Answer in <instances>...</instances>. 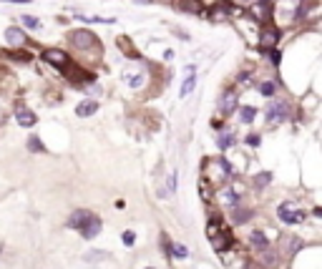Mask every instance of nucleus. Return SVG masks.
I'll use <instances>...</instances> for the list:
<instances>
[{"label": "nucleus", "instance_id": "6e6552de", "mask_svg": "<svg viewBox=\"0 0 322 269\" xmlns=\"http://www.w3.org/2000/svg\"><path fill=\"white\" fill-rule=\"evenodd\" d=\"M234 106H237V93H234V91H227V93H224V98H222V103H219L222 116L232 113V111H234Z\"/></svg>", "mask_w": 322, "mask_h": 269}, {"label": "nucleus", "instance_id": "b1692460", "mask_svg": "<svg viewBox=\"0 0 322 269\" xmlns=\"http://www.w3.org/2000/svg\"><path fill=\"white\" fill-rule=\"evenodd\" d=\"M247 144H249V146H259V136H257V133H249V136H247Z\"/></svg>", "mask_w": 322, "mask_h": 269}, {"label": "nucleus", "instance_id": "0eeeda50", "mask_svg": "<svg viewBox=\"0 0 322 269\" xmlns=\"http://www.w3.org/2000/svg\"><path fill=\"white\" fill-rule=\"evenodd\" d=\"M6 41H8L11 46H23V43H28L23 28H18V26H11V28L6 31Z\"/></svg>", "mask_w": 322, "mask_h": 269}, {"label": "nucleus", "instance_id": "9b49d317", "mask_svg": "<svg viewBox=\"0 0 322 269\" xmlns=\"http://www.w3.org/2000/svg\"><path fill=\"white\" fill-rule=\"evenodd\" d=\"M96 111H98V101H83V103H78V106H76V116H81V118L93 116Z\"/></svg>", "mask_w": 322, "mask_h": 269}, {"label": "nucleus", "instance_id": "9d476101", "mask_svg": "<svg viewBox=\"0 0 322 269\" xmlns=\"http://www.w3.org/2000/svg\"><path fill=\"white\" fill-rule=\"evenodd\" d=\"M259 41H262V48H274V46H277V41H279V33H277L274 28H264Z\"/></svg>", "mask_w": 322, "mask_h": 269}, {"label": "nucleus", "instance_id": "dca6fc26", "mask_svg": "<svg viewBox=\"0 0 322 269\" xmlns=\"http://www.w3.org/2000/svg\"><path fill=\"white\" fill-rule=\"evenodd\" d=\"M232 144H234V136H232V133H229V131H224V133H222V136H219V141H217V146H219V149H222V151H224V149H229V146H232Z\"/></svg>", "mask_w": 322, "mask_h": 269}, {"label": "nucleus", "instance_id": "f257e3e1", "mask_svg": "<svg viewBox=\"0 0 322 269\" xmlns=\"http://www.w3.org/2000/svg\"><path fill=\"white\" fill-rule=\"evenodd\" d=\"M43 61L51 63L53 68H68V66H71L68 53L61 51V48H48V51H43Z\"/></svg>", "mask_w": 322, "mask_h": 269}, {"label": "nucleus", "instance_id": "f8f14e48", "mask_svg": "<svg viewBox=\"0 0 322 269\" xmlns=\"http://www.w3.org/2000/svg\"><path fill=\"white\" fill-rule=\"evenodd\" d=\"M249 241H252V246L254 249H269V241H267V236L262 234V231H252V236H249Z\"/></svg>", "mask_w": 322, "mask_h": 269}, {"label": "nucleus", "instance_id": "4468645a", "mask_svg": "<svg viewBox=\"0 0 322 269\" xmlns=\"http://www.w3.org/2000/svg\"><path fill=\"white\" fill-rule=\"evenodd\" d=\"M254 116H257V111H254L252 106H242V111H239L242 123H252V121H254Z\"/></svg>", "mask_w": 322, "mask_h": 269}, {"label": "nucleus", "instance_id": "a878e982", "mask_svg": "<svg viewBox=\"0 0 322 269\" xmlns=\"http://www.w3.org/2000/svg\"><path fill=\"white\" fill-rule=\"evenodd\" d=\"M174 189H177V174L169 176V191H174Z\"/></svg>", "mask_w": 322, "mask_h": 269}, {"label": "nucleus", "instance_id": "5701e85b", "mask_svg": "<svg viewBox=\"0 0 322 269\" xmlns=\"http://www.w3.org/2000/svg\"><path fill=\"white\" fill-rule=\"evenodd\" d=\"M262 261H267V266H274V254L264 249V254H262Z\"/></svg>", "mask_w": 322, "mask_h": 269}, {"label": "nucleus", "instance_id": "a211bd4d", "mask_svg": "<svg viewBox=\"0 0 322 269\" xmlns=\"http://www.w3.org/2000/svg\"><path fill=\"white\" fill-rule=\"evenodd\" d=\"M252 216V211H247V209H234V214H232V219L237 221V224H242V221H247Z\"/></svg>", "mask_w": 322, "mask_h": 269}, {"label": "nucleus", "instance_id": "f03ea898", "mask_svg": "<svg viewBox=\"0 0 322 269\" xmlns=\"http://www.w3.org/2000/svg\"><path fill=\"white\" fill-rule=\"evenodd\" d=\"M71 43L76 46V48H83V51H91V48H96V36L91 33V31H73L71 33Z\"/></svg>", "mask_w": 322, "mask_h": 269}, {"label": "nucleus", "instance_id": "aec40b11", "mask_svg": "<svg viewBox=\"0 0 322 269\" xmlns=\"http://www.w3.org/2000/svg\"><path fill=\"white\" fill-rule=\"evenodd\" d=\"M169 249H172V254H174V256H182V259L189 254V249H187V246H182V244H172Z\"/></svg>", "mask_w": 322, "mask_h": 269}, {"label": "nucleus", "instance_id": "412c9836", "mask_svg": "<svg viewBox=\"0 0 322 269\" xmlns=\"http://www.w3.org/2000/svg\"><path fill=\"white\" fill-rule=\"evenodd\" d=\"M269 179H272L269 174H257V176H254V184H257V186H267Z\"/></svg>", "mask_w": 322, "mask_h": 269}, {"label": "nucleus", "instance_id": "ddd939ff", "mask_svg": "<svg viewBox=\"0 0 322 269\" xmlns=\"http://www.w3.org/2000/svg\"><path fill=\"white\" fill-rule=\"evenodd\" d=\"M194 86H197V76L192 73V76H189V78L184 81V86H182V91H179V96H182V98H187V96H189V93L194 91Z\"/></svg>", "mask_w": 322, "mask_h": 269}, {"label": "nucleus", "instance_id": "bb28decb", "mask_svg": "<svg viewBox=\"0 0 322 269\" xmlns=\"http://www.w3.org/2000/svg\"><path fill=\"white\" fill-rule=\"evenodd\" d=\"M136 3H141V6H151V3H156V0H136Z\"/></svg>", "mask_w": 322, "mask_h": 269}, {"label": "nucleus", "instance_id": "7ed1b4c3", "mask_svg": "<svg viewBox=\"0 0 322 269\" xmlns=\"http://www.w3.org/2000/svg\"><path fill=\"white\" fill-rule=\"evenodd\" d=\"M277 214H279V219L284 224H299V221H304V211H292L287 204H279Z\"/></svg>", "mask_w": 322, "mask_h": 269}, {"label": "nucleus", "instance_id": "39448f33", "mask_svg": "<svg viewBox=\"0 0 322 269\" xmlns=\"http://www.w3.org/2000/svg\"><path fill=\"white\" fill-rule=\"evenodd\" d=\"M91 219H93V214H91L88 209H76V211L68 216V226H71V229H81V226H83L86 221H91Z\"/></svg>", "mask_w": 322, "mask_h": 269}, {"label": "nucleus", "instance_id": "20e7f679", "mask_svg": "<svg viewBox=\"0 0 322 269\" xmlns=\"http://www.w3.org/2000/svg\"><path fill=\"white\" fill-rule=\"evenodd\" d=\"M16 121H18L21 126L31 128V126H36V123H38V116H36L31 108H26V106H18V108H16Z\"/></svg>", "mask_w": 322, "mask_h": 269}, {"label": "nucleus", "instance_id": "1a4fd4ad", "mask_svg": "<svg viewBox=\"0 0 322 269\" xmlns=\"http://www.w3.org/2000/svg\"><path fill=\"white\" fill-rule=\"evenodd\" d=\"M98 231H101V221H98L96 216H93L91 221H86V224L81 226V236H83V239H93V236H96Z\"/></svg>", "mask_w": 322, "mask_h": 269}, {"label": "nucleus", "instance_id": "2eb2a0df", "mask_svg": "<svg viewBox=\"0 0 322 269\" xmlns=\"http://www.w3.org/2000/svg\"><path fill=\"white\" fill-rule=\"evenodd\" d=\"M21 23H23L28 31H38V28H41V21H38L36 16H23V18H21Z\"/></svg>", "mask_w": 322, "mask_h": 269}, {"label": "nucleus", "instance_id": "4be33fe9", "mask_svg": "<svg viewBox=\"0 0 322 269\" xmlns=\"http://www.w3.org/2000/svg\"><path fill=\"white\" fill-rule=\"evenodd\" d=\"M133 241H136V234L133 231H123V244L126 246H133Z\"/></svg>", "mask_w": 322, "mask_h": 269}, {"label": "nucleus", "instance_id": "393cba45", "mask_svg": "<svg viewBox=\"0 0 322 269\" xmlns=\"http://www.w3.org/2000/svg\"><path fill=\"white\" fill-rule=\"evenodd\" d=\"M269 58H272V63H274V66H277V63L282 61V56H279V51H272V53H269Z\"/></svg>", "mask_w": 322, "mask_h": 269}, {"label": "nucleus", "instance_id": "6ab92c4d", "mask_svg": "<svg viewBox=\"0 0 322 269\" xmlns=\"http://www.w3.org/2000/svg\"><path fill=\"white\" fill-rule=\"evenodd\" d=\"M28 151H43V144H41L38 136H31L28 139Z\"/></svg>", "mask_w": 322, "mask_h": 269}, {"label": "nucleus", "instance_id": "423d86ee", "mask_svg": "<svg viewBox=\"0 0 322 269\" xmlns=\"http://www.w3.org/2000/svg\"><path fill=\"white\" fill-rule=\"evenodd\" d=\"M284 111H287V108H284L282 101H272V103L267 106V121H269V123H279L282 116H284Z\"/></svg>", "mask_w": 322, "mask_h": 269}, {"label": "nucleus", "instance_id": "f3484780", "mask_svg": "<svg viewBox=\"0 0 322 269\" xmlns=\"http://www.w3.org/2000/svg\"><path fill=\"white\" fill-rule=\"evenodd\" d=\"M257 91H259L262 96H272V93L277 91V86H274L272 81H264V83H259V88H257Z\"/></svg>", "mask_w": 322, "mask_h": 269}]
</instances>
